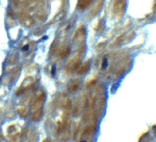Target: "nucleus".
<instances>
[{
  "instance_id": "1",
  "label": "nucleus",
  "mask_w": 156,
  "mask_h": 142,
  "mask_svg": "<svg viewBox=\"0 0 156 142\" xmlns=\"http://www.w3.org/2000/svg\"><path fill=\"white\" fill-rule=\"evenodd\" d=\"M45 99H46V94L41 91L32 100L31 107H30V115H31V119L34 121H40L43 117V108H44Z\"/></svg>"
},
{
  "instance_id": "2",
  "label": "nucleus",
  "mask_w": 156,
  "mask_h": 142,
  "mask_svg": "<svg viewBox=\"0 0 156 142\" xmlns=\"http://www.w3.org/2000/svg\"><path fill=\"white\" fill-rule=\"evenodd\" d=\"M37 138H39L37 132L29 128L25 129L23 134H22V141L23 142H37Z\"/></svg>"
},
{
  "instance_id": "3",
  "label": "nucleus",
  "mask_w": 156,
  "mask_h": 142,
  "mask_svg": "<svg viewBox=\"0 0 156 142\" xmlns=\"http://www.w3.org/2000/svg\"><path fill=\"white\" fill-rule=\"evenodd\" d=\"M77 66V61L75 62V60H71L68 62V64H66V71L68 72H73Z\"/></svg>"
},
{
  "instance_id": "4",
  "label": "nucleus",
  "mask_w": 156,
  "mask_h": 142,
  "mask_svg": "<svg viewBox=\"0 0 156 142\" xmlns=\"http://www.w3.org/2000/svg\"><path fill=\"white\" fill-rule=\"evenodd\" d=\"M17 112L22 118H26L27 117V111L25 110L24 108H18L17 109Z\"/></svg>"
},
{
  "instance_id": "5",
  "label": "nucleus",
  "mask_w": 156,
  "mask_h": 142,
  "mask_svg": "<svg viewBox=\"0 0 156 142\" xmlns=\"http://www.w3.org/2000/svg\"><path fill=\"white\" fill-rule=\"evenodd\" d=\"M90 0H80L78 6H79L80 8H85V7L90 4Z\"/></svg>"
},
{
  "instance_id": "6",
  "label": "nucleus",
  "mask_w": 156,
  "mask_h": 142,
  "mask_svg": "<svg viewBox=\"0 0 156 142\" xmlns=\"http://www.w3.org/2000/svg\"><path fill=\"white\" fill-rule=\"evenodd\" d=\"M87 71H89V63H87V64H84V66H82L81 68H80L79 71H78V74H80V75L85 74Z\"/></svg>"
},
{
  "instance_id": "7",
  "label": "nucleus",
  "mask_w": 156,
  "mask_h": 142,
  "mask_svg": "<svg viewBox=\"0 0 156 142\" xmlns=\"http://www.w3.org/2000/svg\"><path fill=\"white\" fill-rule=\"evenodd\" d=\"M72 84H73V85H72L71 87H70V90H71V91L76 90L77 87H78V84H77V83H72Z\"/></svg>"
},
{
  "instance_id": "8",
  "label": "nucleus",
  "mask_w": 156,
  "mask_h": 142,
  "mask_svg": "<svg viewBox=\"0 0 156 142\" xmlns=\"http://www.w3.org/2000/svg\"><path fill=\"white\" fill-rule=\"evenodd\" d=\"M43 142H51V140H50L49 138H45L44 140H43Z\"/></svg>"
}]
</instances>
